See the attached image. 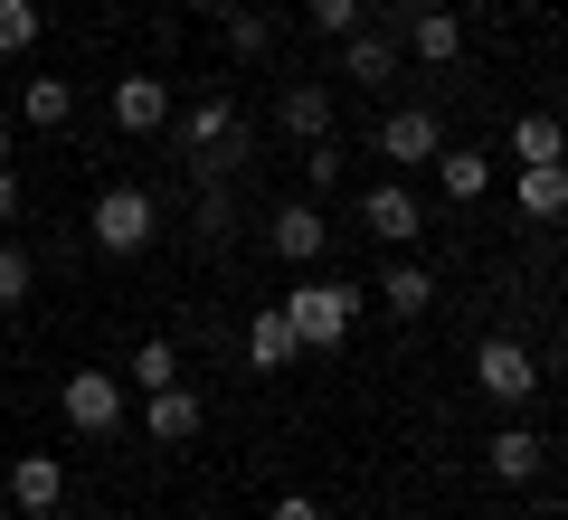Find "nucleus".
I'll return each mask as SVG.
<instances>
[{
    "label": "nucleus",
    "mask_w": 568,
    "mask_h": 520,
    "mask_svg": "<svg viewBox=\"0 0 568 520\" xmlns=\"http://www.w3.org/2000/svg\"><path fill=\"white\" fill-rule=\"evenodd\" d=\"M171 379H181V350H171L162 332H152V340H133V388H171Z\"/></svg>",
    "instance_id": "4be33fe9"
},
{
    "label": "nucleus",
    "mask_w": 568,
    "mask_h": 520,
    "mask_svg": "<svg viewBox=\"0 0 568 520\" xmlns=\"http://www.w3.org/2000/svg\"><path fill=\"white\" fill-rule=\"evenodd\" d=\"M58 407H67V426H77V436H114V426H123V379L77 369V379L58 388Z\"/></svg>",
    "instance_id": "20e7f679"
},
{
    "label": "nucleus",
    "mask_w": 568,
    "mask_h": 520,
    "mask_svg": "<svg viewBox=\"0 0 568 520\" xmlns=\"http://www.w3.org/2000/svg\"><path fill=\"white\" fill-rule=\"evenodd\" d=\"M484 463H493V473H503V482H530V473H540V463H549V445L530 436V426H503V436L484 445Z\"/></svg>",
    "instance_id": "a211bd4d"
},
{
    "label": "nucleus",
    "mask_w": 568,
    "mask_h": 520,
    "mask_svg": "<svg viewBox=\"0 0 568 520\" xmlns=\"http://www.w3.org/2000/svg\"><path fill=\"white\" fill-rule=\"evenodd\" d=\"M361 227H369V237H388V246H417L426 237V208H417V190H407V181H379L361 200Z\"/></svg>",
    "instance_id": "0eeeda50"
},
{
    "label": "nucleus",
    "mask_w": 568,
    "mask_h": 520,
    "mask_svg": "<svg viewBox=\"0 0 568 520\" xmlns=\"http://www.w3.org/2000/svg\"><path fill=\"white\" fill-rule=\"evenodd\" d=\"M304 181H313V190L342 181V152H332V133H323V142H304Z\"/></svg>",
    "instance_id": "bb28decb"
},
{
    "label": "nucleus",
    "mask_w": 568,
    "mask_h": 520,
    "mask_svg": "<svg viewBox=\"0 0 568 520\" xmlns=\"http://www.w3.org/2000/svg\"><path fill=\"white\" fill-rule=\"evenodd\" d=\"M474 388H484L493 407H530V398H540V360H530L511 332H493L484 350H474Z\"/></svg>",
    "instance_id": "7ed1b4c3"
},
{
    "label": "nucleus",
    "mask_w": 568,
    "mask_h": 520,
    "mask_svg": "<svg viewBox=\"0 0 568 520\" xmlns=\"http://www.w3.org/2000/svg\"><path fill=\"white\" fill-rule=\"evenodd\" d=\"M20 218V171H10V161H0V227Z\"/></svg>",
    "instance_id": "c85d7f7f"
},
{
    "label": "nucleus",
    "mask_w": 568,
    "mask_h": 520,
    "mask_svg": "<svg viewBox=\"0 0 568 520\" xmlns=\"http://www.w3.org/2000/svg\"><path fill=\"white\" fill-rule=\"evenodd\" d=\"M227 48H237V58H265V48H275V20H265V10H227Z\"/></svg>",
    "instance_id": "b1692460"
},
{
    "label": "nucleus",
    "mask_w": 568,
    "mask_h": 520,
    "mask_svg": "<svg viewBox=\"0 0 568 520\" xmlns=\"http://www.w3.org/2000/svg\"><path fill=\"white\" fill-rule=\"evenodd\" d=\"M275 123H284L294 142H323V133H332V95H323V85H284Z\"/></svg>",
    "instance_id": "6ab92c4d"
},
{
    "label": "nucleus",
    "mask_w": 568,
    "mask_h": 520,
    "mask_svg": "<svg viewBox=\"0 0 568 520\" xmlns=\"http://www.w3.org/2000/svg\"><path fill=\"white\" fill-rule=\"evenodd\" d=\"M227 227H237V200H227V190L209 181V190H200V246H219Z\"/></svg>",
    "instance_id": "393cba45"
},
{
    "label": "nucleus",
    "mask_w": 568,
    "mask_h": 520,
    "mask_svg": "<svg viewBox=\"0 0 568 520\" xmlns=\"http://www.w3.org/2000/svg\"><path fill=\"white\" fill-rule=\"evenodd\" d=\"M95 246L104 256H142V246L162 237V200H152V190H133V181H114V190H95Z\"/></svg>",
    "instance_id": "f257e3e1"
},
{
    "label": "nucleus",
    "mask_w": 568,
    "mask_h": 520,
    "mask_svg": "<svg viewBox=\"0 0 568 520\" xmlns=\"http://www.w3.org/2000/svg\"><path fill=\"white\" fill-rule=\"evenodd\" d=\"M511 152H521V161H568V133L549 114H521V123H511Z\"/></svg>",
    "instance_id": "412c9836"
},
{
    "label": "nucleus",
    "mask_w": 568,
    "mask_h": 520,
    "mask_svg": "<svg viewBox=\"0 0 568 520\" xmlns=\"http://www.w3.org/2000/svg\"><path fill=\"white\" fill-rule=\"evenodd\" d=\"M114 123H123V133H162V123H171V85L162 77H123L114 85Z\"/></svg>",
    "instance_id": "9d476101"
},
{
    "label": "nucleus",
    "mask_w": 568,
    "mask_h": 520,
    "mask_svg": "<svg viewBox=\"0 0 568 520\" xmlns=\"http://www.w3.org/2000/svg\"><path fill=\"white\" fill-rule=\"evenodd\" d=\"M407 48H417L426 67H455L465 58V20H455V10H407Z\"/></svg>",
    "instance_id": "f8f14e48"
},
{
    "label": "nucleus",
    "mask_w": 568,
    "mask_h": 520,
    "mask_svg": "<svg viewBox=\"0 0 568 520\" xmlns=\"http://www.w3.org/2000/svg\"><path fill=\"white\" fill-rule=\"evenodd\" d=\"M181 10H237V0H181Z\"/></svg>",
    "instance_id": "c756f323"
},
{
    "label": "nucleus",
    "mask_w": 568,
    "mask_h": 520,
    "mask_svg": "<svg viewBox=\"0 0 568 520\" xmlns=\"http://www.w3.org/2000/svg\"><path fill=\"white\" fill-rule=\"evenodd\" d=\"M521 218H568V161H521Z\"/></svg>",
    "instance_id": "ddd939ff"
},
{
    "label": "nucleus",
    "mask_w": 568,
    "mask_h": 520,
    "mask_svg": "<svg viewBox=\"0 0 568 520\" xmlns=\"http://www.w3.org/2000/svg\"><path fill=\"white\" fill-rule=\"evenodd\" d=\"M426 171H436V190H446L455 208H474V200L493 190V161H484V152H436Z\"/></svg>",
    "instance_id": "f3484780"
},
{
    "label": "nucleus",
    "mask_w": 568,
    "mask_h": 520,
    "mask_svg": "<svg viewBox=\"0 0 568 520\" xmlns=\"http://www.w3.org/2000/svg\"><path fill=\"white\" fill-rule=\"evenodd\" d=\"M304 20L323 29V39H351V29H361V0H304Z\"/></svg>",
    "instance_id": "a878e982"
},
{
    "label": "nucleus",
    "mask_w": 568,
    "mask_h": 520,
    "mask_svg": "<svg viewBox=\"0 0 568 520\" xmlns=\"http://www.w3.org/2000/svg\"><path fill=\"white\" fill-rule=\"evenodd\" d=\"M265 520H323V501H313V492H284V501H275Z\"/></svg>",
    "instance_id": "cd10ccee"
},
{
    "label": "nucleus",
    "mask_w": 568,
    "mask_h": 520,
    "mask_svg": "<svg viewBox=\"0 0 568 520\" xmlns=\"http://www.w3.org/2000/svg\"><path fill=\"white\" fill-rule=\"evenodd\" d=\"M10 501H20L29 520H48L67 501V463L58 455H10Z\"/></svg>",
    "instance_id": "1a4fd4ad"
},
{
    "label": "nucleus",
    "mask_w": 568,
    "mask_h": 520,
    "mask_svg": "<svg viewBox=\"0 0 568 520\" xmlns=\"http://www.w3.org/2000/svg\"><path fill=\"white\" fill-rule=\"evenodd\" d=\"M351 313H361V294H351V284H294V294H284V322H294V340H304V350H342L351 340Z\"/></svg>",
    "instance_id": "f03ea898"
},
{
    "label": "nucleus",
    "mask_w": 568,
    "mask_h": 520,
    "mask_svg": "<svg viewBox=\"0 0 568 520\" xmlns=\"http://www.w3.org/2000/svg\"><path fill=\"white\" fill-rule=\"evenodd\" d=\"M379 303H388L398 322H417L426 303H436V275H426L417 256H388V275H379Z\"/></svg>",
    "instance_id": "2eb2a0df"
},
{
    "label": "nucleus",
    "mask_w": 568,
    "mask_h": 520,
    "mask_svg": "<svg viewBox=\"0 0 568 520\" xmlns=\"http://www.w3.org/2000/svg\"><path fill=\"white\" fill-rule=\"evenodd\" d=\"M294 350H304V340H294L284 303H265V313L246 322V360H256V369H294Z\"/></svg>",
    "instance_id": "dca6fc26"
},
{
    "label": "nucleus",
    "mask_w": 568,
    "mask_h": 520,
    "mask_svg": "<svg viewBox=\"0 0 568 520\" xmlns=\"http://www.w3.org/2000/svg\"><path fill=\"white\" fill-rule=\"evenodd\" d=\"M200 426H209L200 388H181V379H171V388H142V436H152V445H190Z\"/></svg>",
    "instance_id": "39448f33"
},
{
    "label": "nucleus",
    "mask_w": 568,
    "mask_h": 520,
    "mask_svg": "<svg viewBox=\"0 0 568 520\" xmlns=\"http://www.w3.org/2000/svg\"><path fill=\"white\" fill-rule=\"evenodd\" d=\"M20 123L29 133H67V123H77V85L67 77H29L20 85Z\"/></svg>",
    "instance_id": "9b49d317"
},
{
    "label": "nucleus",
    "mask_w": 568,
    "mask_h": 520,
    "mask_svg": "<svg viewBox=\"0 0 568 520\" xmlns=\"http://www.w3.org/2000/svg\"><path fill=\"white\" fill-rule=\"evenodd\" d=\"M342 77H351V85L398 77V39H388V29H351V39H342Z\"/></svg>",
    "instance_id": "4468645a"
},
{
    "label": "nucleus",
    "mask_w": 568,
    "mask_h": 520,
    "mask_svg": "<svg viewBox=\"0 0 568 520\" xmlns=\"http://www.w3.org/2000/svg\"><path fill=\"white\" fill-rule=\"evenodd\" d=\"M0 161H10V114H0Z\"/></svg>",
    "instance_id": "7c9ffc66"
},
{
    "label": "nucleus",
    "mask_w": 568,
    "mask_h": 520,
    "mask_svg": "<svg viewBox=\"0 0 568 520\" xmlns=\"http://www.w3.org/2000/svg\"><path fill=\"white\" fill-rule=\"evenodd\" d=\"M379 152H388V161H398V171H426V161L446 152V123L426 114V104H398V114H388V123H379Z\"/></svg>",
    "instance_id": "423d86ee"
},
{
    "label": "nucleus",
    "mask_w": 568,
    "mask_h": 520,
    "mask_svg": "<svg viewBox=\"0 0 568 520\" xmlns=\"http://www.w3.org/2000/svg\"><path fill=\"white\" fill-rule=\"evenodd\" d=\"M39 29H48L39 0H0V58H29V48H39Z\"/></svg>",
    "instance_id": "aec40b11"
},
{
    "label": "nucleus",
    "mask_w": 568,
    "mask_h": 520,
    "mask_svg": "<svg viewBox=\"0 0 568 520\" xmlns=\"http://www.w3.org/2000/svg\"><path fill=\"white\" fill-rule=\"evenodd\" d=\"M265 237H275L284 265H323V237H332V227H323V208H313V200H284L275 218H265Z\"/></svg>",
    "instance_id": "6e6552de"
},
{
    "label": "nucleus",
    "mask_w": 568,
    "mask_h": 520,
    "mask_svg": "<svg viewBox=\"0 0 568 520\" xmlns=\"http://www.w3.org/2000/svg\"><path fill=\"white\" fill-rule=\"evenodd\" d=\"M29 284H39L29 246H10V237H0V313H20V303H29Z\"/></svg>",
    "instance_id": "5701e85b"
}]
</instances>
